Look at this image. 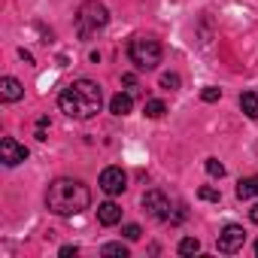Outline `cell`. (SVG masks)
I'll list each match as a JSON object with an SVG mask.
<instances>
[{
	"instance_id": "obj_1",
	"label": "cell",
	"mask_w": 258,
	"mask_h": 258,
	"mask_svg": "<svg viewBox=\"0 0 258 258\" xmlns=\"http://www.w3.org/2000/svg\"><path fill=\"white\" fill-rule=\"evenodd\" d=\"M58 106L70 118H79V121L94 118L103 106V88L94 79H76L58 94Z\"/></svg>"
},
{
	"instance_id": "obj_2",
	"label": "cell",
	"mask_w": 258,
	"mask_h": 258,
	"mask_svg": "<svg viewBox=\"0 0 258 258\" xmlns=\"http://www.w3.org/2000/svg\"><path fill=\"white\" fill-rule=\"evenodd\" d=\"M91 204V191L85 182L79 179H55L46 191V207L55 216H79L82 210H88Z\"/></svg>"
},
{
	"instance_id": "obj_3",
	"label": "cell",
	"mask_w": 258,
	"mask_h": 258,
	"mask_svg": "<svg viewBox=\"0 0 258 258\" xmlns=\"http://www.w3.org/2000/svg\"><path fill=\"white\" fill-rule=\"evenodd\" d=\"M106 25H109V10L100 4V0H85V4L76 10V34H79V40H91Z\"/></svg>"
},
{
	"instance_id": "obj_4",
	"label": "cell",
	"mask_w": 258,
	"mask_h": 258,
	"mask_svg": "<svg viewBox=\"0 0 258 258\" xmlns=\"http://www.w3.org/2000/svg\"><path fill=\"white\" fill-rule=\"evenodd\" d=\"M161 55H164V49L152 37H134L131 46H127V58H131V64L137 70H155L161 64Z\"/></svg>"
},
{
	"instance_id": "obj_5",
	"label": "cell",
	"mask_w": 258,
	"mask_h": 258,
	"mask_svg": "<svg viewBox=\"0 0 258 258\" xmlns=\"http://www.w3.org/2000/svg\"><path fill=\"white\" fill-rule=\"evenodd\" d=\"M243 243H246V231H243L240 225H225V228L219 231V237H216V249H219L222 255H234V252H240Z\"/></svg>"
},
{
	"instance_id": "obj_6",
	"label": "cell",
	"mask_w": 258,
	"mask_h": 258,
	"mask_svg": "<svg viewBox=\"0 0 258 258\" xmlns=\"http://www.w3.org/2000/svg\"><path fill=\"white\" fill-rule=\"evenodd\" d=\"M143 210L152 216V219H170L173 216V210H170V198L164 195V191H158V188H149L146 195H143Z\"/></svg>"
},
{
	"instance_id": "obj_7",
	"label": "cell",
	"mask_w": 258,
	"mask_h": 258,
	"mask_svg": "<svg viewBox=\"0 0 258 258\" xmlns=\"http://www.w3.org/2000/svg\"><path fill=\"white\" fill-rule=\"evenodd\" d=\"M28 158V149L16 140V137H4L0 140V161H4L7 167H16Z\"/></svg>"
},
{
	"instance_id": "obj_8",
	"label": "cell",
	"mask_w": 258,
	"mask_h": 258,
	"mask_svg": "<svg viewBox=\"0 0 258 258\" xmlns=\"http://www.w3.org/2000/svg\"><path fill=\"white\" fill-rule=\"evenodd\" d=\"M100 188H103L106 195H121V191L127 188L124 170H121V167H103V173H100Z\"/></svg>"
},
{
	"instance_id": "obj_9",
	"label": "cell",
	"mask_w": 258,
	"mask_h": 258,
	"mask_svg": "<svg viewBox=\"0 0 258 258\" xmlns=\"http://www.w3.org/2000/svg\"><path fill=\"white\" fill-rule=\"evenodd\" d=\"M0 97H4L7 103H16V100H22V97H25V88H22V82H19L16 76H4V79H0Z\"/></svg>"
},
{
	"instance_id": "obj_10",
	"label": "cell",
	"mask_w": 258,
	"mask_h": 258,
	"mask_svg": "<svg viewBox=\"0 0 258 258\" xmlns=\"http://www.w3.org/2000/svg\"><path fill=\"white\" fill-rule=\"evenodd\" d=\"M97 222L106 225V228H109V225H118V222H121V207H118L115 201H103V204L97 207Z\"/></svg>"
},
{
	"instance_id": "obj_11",
	"label": "cell",
	"mask_w": 258,
	"mask_h": 258,
	"mask_svg": "<svg viewBox=\"0 0 258 258\" xmlns=\"http://www.w3.org/2000/svg\"><path fill=\"white\" fill-rule=\"evenodd\" d=\"M134 109V100H131V94H115L112 100H109V112L112 115H127V112H131Z\"/></svg>"
},
{
	"instance_id": "obj_12",
	"label": "cell",
	"mask_w": 258,
	"mask_h": 258,
	"mask_svg": "<svg viewBox=\"0 0 258 258\" xmlns=\"http://www.w3.org/2000/svg\"><path fill=\"white\" fill-rule=\"evenodd\" d=\"M237 198L246 201V198H258V176H246L237 182Z\"/></svg>"
},
{
	"instance_id": "obj_13",
	"label": "cell",
	"mask_w": 258,
	"mask_h": 258,
	"mask_svg": "<svg viewBox=\"0 0 258 258\" xmlns=\"http://www.w3.org/2000/svg\"><path fill=\"white\" fill-rule=\"evenodd\" d=\"M240 109H243L249 118H258V94H255V91L240 94Z\"/></svg>"
},
{
	"instance_id": "obj_14",
	"label": "cell",
	"mask_w": 258,
	"mask_h": 258,
	"mask_svg": "<svg viewBox=\"0 0 258 258\" xmlns=\"http://www.w3.org/2000/svg\"><path fill=\"white\" fill-rule=\"evenodd\" d=\"M143 112H146L149 118H161V115L167 112V106H164V100H146V106H143Z\"/></svg>"
},
{
	"instance_id": "obj_15",
	"label": "cell",
	"mask_w": 258,
	"mask_h": 258,
	"mask_svg": "<svg viewBox=\"0 0 258 258\" xmlns=\"http://www.w3.org/2000/svg\"><path fill=\"white\" fill-rule=\"evenodd\" d=\"M201 252V240L198 237H182L179 240V255H195Z\"/></svg>"
},
{
	"instance_id": "obj_16",
	"label": "cell",
	"mask_w": 258,
	"mask_h": 258,
	"mask_svg": "<svg viewBox=\"0 0 258 258\" xmlns=\"http://www.w3.org/2000/svg\"><path fill=\"white\" fill-rule=\"evenodd\" d=\"M100 255H106V258H109V255L127 258V246H124V243H103V246H100Z\"/></svg>"
},
{
	"instance_id": "obj_17",
	"label": "cell",
	"mask_w": 258,
	"mask_h": 258,
	"mask_svg": "<svg viewBox=\"0 0 258 258\" xmlns=\"http://www.w3.org/2000/svg\"><path fill=\"white\" fill-rule=\"evenodd\" d=\"M204 167H207V173H210V176H216V179H222V176H225V167H222V161H219V158H207V164H204Z\"/></svg>"
},
{
	"instance_id": "obj_18",
	"label": "cell",
	"mask_w": 258,
	"mask_h": 258,
	"mask_svg": "<svg viewBox=\"0 0 258 258\" xmlns=\"http://www.w3.org/2000/svg\"><path fill=\"white\" fill-rule=\"evenodd\" d=\"M161 88L176 91V88H179V76H176V73H164V76H161Z\"/></svg>"
},
{
	"instance_id": "obj_19",
	"label": "cell",
	"mask_w": 258,
	"mask_h": 258,
	"mask_svg": "<svg viewBox=\"0 0 258 258\" xmlns=\"http://www.w3.org/2000/svg\"><path fill=\"white\" fill-rule=\"evenodd\" d=\"M121 234H124V240H131V243H134V240H140V234H143V231H140V225H124V228H121Z\"/></svg>"
},
{
	"instance_id": "obj_20",
	"label": "cell",
	"mask_w": 258,
	"mask_h": 258,
	"mask_svg": "<svg viewBox=\"0 0 258 258\" xmlns=\"http://www.w3.org/2000/svg\"><path fill=\"white\" fill-rule=\"evenodd\" d=\"M201 97H204L207 103H216V100L222 97V88H213V85H210V88H204V91H201Z\"/></svg>"
},
{
	"instance_id": "obj_21",
	"label": "cell",
	"mask_w": 258,
	"mask_h": 258,
	"mask_svg": "<svg viewBox=\"0 0 258 258\" xmlns=\"http://www.w3.org/2000/svg\"><path fill=\"white\" fill-rule=\"evenodd\" d=\"M198 198H201V201H219V191H216V188H201Z\"/></svg>"
},
{
	"instance_id": "obj_22",
	"label": "cell",
	"mask_w": 258,
	"mask_h": 258,
	"mask_svg": "<svg viewBox=\"0 0 258 258\" xmlns=\"http://www.w3.org/2000/svg\"><path fill=\"white\" fill-rule=\"evenodd\" d=\"M46 127H49V118H40L37 121V140H46Z\"/></svg>"
},
{
	"instance_id": "obj_23",
	"label": "cell",
	"mask_w": 258,
	"mask_h": 258,
	"mask_svg": "<svg viewBox=\"0 0 258 258\" xmlns=\"http://www.w3.org/2000/svg\"><path fill=\"white\" fill-rule=\"evenodd\" d=\"M79 249L76 246H61V258H70V255H76Z\"/></svg>"
},
{
	"instance_id": "obj_24",
	"label": "cell",
	"mask_w": 258,
	"mask_h": 258,
	"mask_svg": "<svg viewBox=\"0 0 258 258\" xmlns=\"http://www.w3.org/2000/svg\"><path fill=\"white\" fill-rule=\"evenodd\" d=\"M249 219H252V222H255V225H258V204H255V207H252V210H249Z\"/></svg>"
},
{
	"instance_id": "obj_25",
	"label": "cell",
	"mask_w": 258,
	"mask_h": 258,
	"mask_svg": "<svg viewBox=\"0 0 258 258\" xmlns=\"http://www.w3.org/2000/svg\"><path fill=\"white\" fill-rule=\"evenodd\" d=\"M255 255H258V240H255Z\"/></svg>"
}]
</instances>
